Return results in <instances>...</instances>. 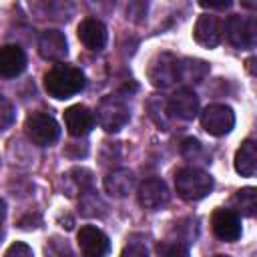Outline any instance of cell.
Returning <instances> with one entry per match:
<instances>
[{
	"instance_id": "cell-1",
	"label": "cell",
	"mask_w": 257,
	"mask_h": 257,
	"mask_svg": "<svg viewBox=\"0 0 257 257\" xmlns=\"http://www.w3.org/2000/svg\"><path fill=\"white\" fill-rule=\"evenodd\" d=\"M86 84V78L80 68L72 64H54L44 74V88L52 98L66 100L78 94Z\"/></svg>"
},
{
	"instance_id": "cell-2",
	"label": "cell",
	"mask_w": 257,
	"mask_h": 257,
	"mask_svg": "<svg viewBox=\"0 0 257 257\" xmlns=\"http://www.w3.org/2000/svg\"><path fill=\"white\" fill-rule=\"evenodd\" d=\"M175 189L183 201H201L213 191V177L197 167H185L175 175Z\"/></svg>"
},
{
	"instance_id": "cell-3",
	"label": "cell",
	"mask_w": 257,
	"mask_h": 257,
	"mask_svg": "<svg viewBox=\"0 0 257 257\" xmlns=\"http://www.w3.org/2000/svg\"><path fill=\"white\" fill-rule=\"evenodd\" d=\"M128 118H131V108L120 96L108 94L98 102L96 120L100 128H104L106 133H118L128 122Z\"/></svg>"
},
{
	"instance_id": "cell-4",
	"label": "cell",
	"mask_w": 257,
	"mask_h": 257,
	"mask_svg": "<svg viewBox=\"0 0 257 257\" xmlns=\"http://www.w3.org/2000/svg\"><path fill=\"white\" fill-rule=\"evenodd\" d=\"M26 137L36 147H50L60 139V124L54 120V116L46 112H32L26 116L24 122Z\"/></svg>"
},
{
	"instance_id": "cell-5",
	"label": "cell",
	"mask_w": 257,
	"mask_h": 257,
	"mask_svg": "<svg viewBox=\"0 0 257 257\" xmlns=\"http://www.w3.org/2000/svg\"><path fill=\"white\" fill-rule=\"evenodd\" d=\"M225 32H227V40L239 50H249L257 42V24L255 18L251 16L231 14L225 24Z\"/></svg>"
},
{
	"instance_id": "cell-6",
	"label": "cell",
	"mask_w": 257,
	"mask_h": 257,
	"mask_svg": "<svg viewBox=\"0 0 257 257\" xmlns=\"http://www.w3.org/2000/svg\"><path fill=\"white\" fill-rule=\"evenodd\" d=\"M203 128L213 137H223L233 131L235 126V112L227 104H209L201 112Z\"/></svg>"
},
{
	"instance_id": "cell-7",
	"label": "cell",
	"mask_w": 257,
	"mask_h": 257,
	"mask_svg": "<svg viewBox=\"0 0 257 257\" xmlns=\"http://www.w3.org/2000/svg\"><path fill=\"white\" fill-rule=\"evenodd\" d=\"M167 112L171 118H177V120H183V122H189L197 116L199 112V96L195 94L193 88L189 86H183L179 88L171 100L167 102Z\"/></svg>"
},
{
	"instance_id": "cell-8",
	"label": "cell",
	"mask_w": 257,
	"mask_h": 257,
	"mask_svg": "<svg viewBox=\"0 0 257 257\" xmlns=\"http://www.w3.org/2000/svg\"><path fill=\"white\" fill-rule=\"evenodd\" d=\"M177 56L171 52H159L149 64V80L157 88H167L177 82Z\"/></svg>"
},
{
	"instance_id": "cell-9",
	"label": "cell",
	"mask_w": 257,
	"mask_h": 257,
	"mask_svg": "<svg viewBox=\"0 0 257 257\" xmlns=\"http://www.w3.org/2000/svg\"><path fill=\"white\" fill-rule=\"evenodd\" d=\"M211 229L217 239L233 243L241 237V219L233 209L219 207V209H215V213L211 217Z\"/></svg>"
},
{
	"instance_id": "cell-10",
	"label": "cell",
	"mask_w": 257,
	"mask_h": 257,
	"mask_svg": "<svg viewBox=\"0 0 257 257\" xmlns=\"http://www.w3.org/2000/svg\"><path fill=\"white\" fill-rule=\"evenodd\" d=\"M80 253L84 257H106L110 253V241L108 237L94 225H84L80 227L76 235Z\"/></svg>"
},
{
	"instance_id": "cell-11",
	"label": "cell",
	"mask_w": 257,
	"mask_h": 257,
	"mask_svg": "<svg viewBox=\"0 0 257 257\" xmlns=\"http://www.w3.org/2000/svg\"><path fill=\"white\" fill-rule=\"evenodd\" d=\"M169 197H171V193H169L165 181H161L157 177L143 181L139 187V203L149 211L163 209L169 203Z\"/></svg>"
},
{
	"instance_id": "cell-12",
	"label": "cell",
	"mask_w": 257,
	"mask_h": 257,
	"mask_svg": "<svg viewBox=\"0 0 257 257\" xmlns=\"http://www.w3.org/2000/svg\"><path fill=\"white\" fill-rule=\"evenodd\" d=\"M38 52L44 60H52V62H58V60L66 58L68 42H66L64 32H60L56 28L44 30L38 38Z\"/></svg>"
},
{
	"instance_id": "cell-13",
	"label": "cell",
	"mask_w": 257,
	"mask_h": 257,
	"mask_svg": "<svg viewBox=\"0 0 257 257\" xmlns=\"http://www.w3.org/2000/svg\"><path fill=\"white\" fill-rule=\"evenodd\" d=\"M78 40L92 52H100L106 46L108 40V32L106 26L98 20V18H84L78 24Z\"/></svg>"
},
{
	"instance_id": "cell-14",
	"label": "cell",
	"mask_w": 257,
	"mask_h": 257,
	"mask_svg": "<svg viewBox=\"0 0 257 257\" xmlns=\"http://www.w3.org/2000/svg\"><path fill=\"white\" fill-rule=\"evenodd\" d=\"M64 124H66L68 135L86 137L94 126V114L84 104H72L64 110Z\"/></svg>"
},
{
	"instance_id": "cell-15",
	"label": "cell",
	"mask_w": 257,
	"mask_h": 257,
	"mask_svg": "<svg viewBox=\"0 0 257 257\" xmlns=\"http://www.w3.org/2000/svg\"><path fill=\"white\" fill-rule=\"evenodd\" d=\"M26 68V52L18 44L0 46V78H16Z\"/></svg>"
},
{
	"instance_id": "cell-16",
	"label": "cell",
	"mask_w": 257,
	"mask_h": 257,
	"mask_svg": "<svg viewBox=\"0 0 257 257\" xmlns=\"http://www.w3.org/2000/svg\"><path fill=\"white\" fill-rule=\"evenodd\" d=\"M193 36L201 46L215 48L221 40V20L213 14H201L195 24Z\"/></svg>"
},
{
	"instance_id": "cell-17",
	"label": "cell",
	"mask_w": 257,
	"mask_h": 257,
	"mask_svg": "<svg viewBox=\"0 0 257 257\" xmlns=\"http://www.w3.org/2000/svg\"><path fill=\"white\" fill-rule=\"evenodd\" d=\"M92 189V173L84 167H74L62 175V191L66 197H80Z\"/></svg>"
},
{
	"instance_id": "cell-18",
	"label": "cell",
	"mask_w": 257,
	"mask_h": 257,
	"mask_svg": "<svg viewBox=\"0 0 257 257\" xmlns=\"http://www.w3.org/2000/svg\"><path fill=\"white\" fill-rule=\"evenodd\" d=\"M209 74V62L201 58H181L177 62V80L185 84H199Z\"/></svg>"
},
{
	"instance_id": "cell-19",
	"label": "cell",
	"mask_w": 257,
	"mask_h": 257,
	"mask_svg": "<svg viewBox=\"0 0 257 257\" xmlns=\"http://www.w3.org/2000/svg\"><path fill=\"white\" fill-rule=\"evenodd\" d=\"M135 187V175L128 169H114L104 177V189L112 197H126Z\"/></svg>"
},
{
	"instance_id": "cell-20",
	"label": "cell",
	"mask_w": 257,
	"mask_h": 257,
	"mask_svg": "<svg viewBox=\"0 0 257 257\" xmlns=\"http://www.w3.org/2000/svg\"><path fill=\"white\" fill-rule=\"evenodd\" d=\"M235 171L241 177H253L257 171V149L251 139L243 141L235 153Z\"/></svg>"
},
{
	"instance_id": "cell-21",
	"label": "cell",
	"mask_w": 257,
	"mask_h": 257,
	"mask_svg": "<svg viewBox=\"0 0 257 257\" xmlns=\"http://www.w3.org/2000/svg\"><path fill=\"white\" fill-rule=\"evenodd\" d=\"M231 205L235 207V213H237V215H243V217H253V213H255V205H257V195H255V189H253V187L239 189V191L233 195Z\"/></svg>"
},
{
	"instance_id": "cell-22",
	"label": "cell",
	"mask_w": 257,
	"mask_h": 257,
	"mask_svg": "<svg viewBox=\"0 0 257 257\" xmlns=\"http://www.w3.org/2000/svg\"><path fill=\"white\" fill-rule=\"evenodd\" d=\"M78 211L82 217H102L106 213V205L104 201L100 199V195L90 189L86 191L84 195H80V205H78Z\"/></svg>"
},
{
	"instance_id": "cell-23",
	"label": "cell",
	"mask_w": 257,
	"mask_h": 257,
	"mask_svg": "<svg viewBox=\"0 0 257 257\" xmlns=\"http://www.w3.org/2000/svg\"><path fill=\"white\" fill-rule=\"evenodd\" d=\"M157 257H189V249L177 239H167L157 245Z\"/></svg>"
},
{
	"instance_id": "cell-24",
	"label": "cell",
	"mask_w": 257,
	"mask_h": 257,
	"mask_svg": "<svg viewBox=\"0 0 257 257\" xmlns=\"http://www.w3.org/2000/svg\"><path fill=\"white\" fill-rule=\"evenodd\" d=\"M183 157L187 161H201V163H209L207 161V155H205V149L203 145L197 141V139H187L183 143Z\"/></svg>"
},
{
	"instance_id": "cell-25",
	"label": "cell",
	"mask_w": 257,
	"mask_h": 257,
	"mask_svg": "<svg viewBox=\"0 0 257 257\" xmlns=\"http://www.w3.org/2000/svg\"><path fill=\"white\" fill-rule=\"evenodd\" d=\"M14 122V106L6 96H0V131L8 128Z\"/></svg>"
},
{
	"instance_id": "cell-26",
	"label": "cell",
	"mask_w": 257,
	"mask_h": 257,
	"mask_svg": "<svg viewBox=\"0 0 257 257\" xmlns=\"http://www.w3.org/2000/svg\"><path fill=\"white\" fill-rule=\"evenodd\" d=\"M72 255L68 245L64 241H60L58 237H52V241H48L46 245V257H68Z\"/></svg>"
},
{
	"instance_id": "cell-27",
	"label": "cell",
	"mask_w": 257,
	"mask_h": 257,
	"mask_svg": "<svg viewBox=\"0 0 257 257\" xmlns=\"http://www.w3.org/2000/svg\"><path fill=\"white\" fill-rule=\"evenodd\" d=\"M4 257H34V253H32V249L26 243H12L6 249Z\"/></svg>"
},
{
	"instance_id": "cell-28",
	"label": "cell",
	"mask_w": 257,
	"mask_h": 257,
	"mask_svg": "<svg viewBox=\"0 0 257 257\" xmlns=\"http://www.w3.org/2000/svg\"><path fill=\"white\" fill-rule=\"evenodd\" d=\"M120 257H149V251H147V247L143 243H128L122 249Z\"/></svg>"
},
{
	"instance_id": "cell-29",
	"label": "cell",
	"mask_w": 257,
	"mask_h": 257,
	"mask_svg": "<svg viewBox=\"0 0 257 257\" xmlns=\"http://www.w3.org/2000/svg\"><path fill=\"white\" fill-rule=\"evenodd\" d=\"M147 14V2H131L126 6V16L135 18V20H141V16Z\"/></svg>"
},
{
	"instance_id": "cell-30",
	"label": "cell",
	"mask_w": 257,
	"mask_h": 257,
	"mask_svg": "<svg viewBox=\"0 0 257 257\" xmlns=\"http://www.w3.org/2000/svg\"><path fill=\"white\" fill-rule=\"evenodd\" d=\"M203 8H209V10H225L231 6V2H199Z\"/></svg>"
},
{
	"instance_id": "cell-31",
	"label": "cell",
	"mask_w": 257,
	"mask_h": 257,
	"mask_svg": "<svg viewBox=\"0 0 257 257\" xmlns=\"http://www.w3.org/2000/svg\"><path fill=\"white\" fill-rule=\"evenodd\" d=\"M4 217H6V203H4V199H0V225H2Z\"/></svg>"
},
{
	"instance_id": "cell-32",
	"label": "cell",
	"mask_w": 257,
	"mask_h": 257,
	"mask_svg": "<svg viewBox=\"0 0 257 257\" xmlns=\"http://www.w3.org/2000/svg\"><path fill=\"white\" fill-rule=\"evenodd\" d=\"M215 257H229V255H215Z\"/></svg>"
},
{
	"instance_id": "cell-33",
	"label": "cell",
	"mask_w": 257,
	"mask_h": 257,
	"mask_svg": "<svg viewBox=\"0 0 257 257\" xmlns=\"http://www.w3.org/2000/svg\"><path fill=\"white\" fill-rule=\"evenodd\" d=\"M68 257H74V255H68Z\"/></svg>"
}]
</instances>
